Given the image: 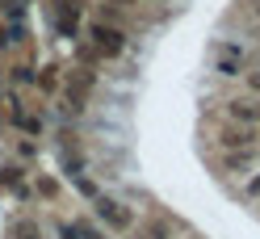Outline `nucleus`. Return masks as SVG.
<instances>
[{"instance_id":"14","label":"nucleus","mask_w":260,"mask_h":239,"mask_svg":"<svg viewBox=\"0 0 260 239\" xmlns=\"http://www.w3.org/2000/svg\"><path fill=\"white\" fill-rule=\"evenodd\" d=\"M9 231L17 235V239H38V222H29V218H17Z\"/></svg>"},{"instance_id":"7","label":"nucleus","mask_w":260,"mask_h":239,"mask_svg":"<svg viewBox=\"0 0 260 239\" xmlns=\"http://www.w3.org/2000/svg\"><path fill=\"white\" fill-rule=\"evenodd\" d=\"M252 143H260V139H256V130H248V126H231V122H226L222 130H218V147H222V151L252 147Z\"/></svg>"},{"instance_id":"17","label":"nucleus","mask_w":260,"mask_h":239,"mask_svg":"<svg viewBox=\"0 0 260 239\" xmlns=\"http://www.w3.org/2000/svg\"><path fill=\"white\" fill-rule=\"evenodd\" d=\"M38 193H42V197H55V193H59V185H55L51 177H38Z\"/></svg>"},{"instance_id":"20","label":"nucleus","mask_w":260,"mask_h":239,"mask_svg":"<svg viewBox=\"0 0 260 239\" xmlns=\"http://www.w3.org/2000/svg\"><path fill=\"white\" fill-rule=\"evenodd\" d=\"M0 84H5V67H0Z\"/></svg>"},{"instance_id":"9","label":"nucleus","mask_w":260,"mask_h":239,"mask_svg":"<svg viewBox=\"0 0 260 239\" xmlns=\"http://www.w3.org/2000/svg\"><path fill=\"white\" fill-rule=\"evenodd\" d=\"M5 80L25 88V84H34V67H29V63H13V67H5Z\"/></svg>"},{"instance_id":"13","label":"nucleus","mask_w":260,"mask_h":239,"mask_svg":"<svg viewBox=\"0 0 260 239\" xmlns=\"http://www.w3.org/2000/svg\"><path fill=\"white\" fill-rule=\"evenodd\" d=\"M13 126H21L25 134H42V118H38V114H25V109L13 118Z\"/></svg>"},{"instance_id":"8","label":"nucleus","mask_w":260,"mask_h":239,"mask_svg":"<svg viewBox=\"0 0 260 239\" xmlns=\"http://www.w3.org/2000/svg\"><path fill=\"white\" fill-rule=\"evenodd\" d=\"M130 239H172V227H168L164 218H151V222H139Z\"/></svg>"},{"instance_id":"10","label":"nucleus","mask_w":260,"mask_h":239,"mask_svg":"<svg viewBox=\"0 0 260 239\" xmlns=\"http://www.w3.org/2000/svg\"><path fill=\"white\" fill-rule=\"evenodd\" d=\"M21 42H25V25H21V21L0 25V46H21Z\"/></svg>"},{"instance_id":"19","label":"nucleus","mask_w":260,"mask_h":239,"mask_svg":"<svg viewBox=\"0 0 260 239\" xmlns=\"http://www.w3.org/2000/svg\"><path fill=\"white\" fill-rule=\"evenodd\" d=\"M105 5H113V9H126V5H135V0H105Z\"/></svg>"},{"instance_id":"15","label":"nucleus","mask_w":260,"mask_h":239,"mask_svg":"<svg viewBox=\"0 0 260 239\" xmlns=\"http://www.w3.org/2000/svg\"><path fill=\"white\" fill-rule=\"evenodd\" d=\"M0 181H5V185H13V189H21V168H17V164L0 168Z\"/></svg>"},{"instance_id":"16","label":"nucleus","mask_w":260,"mask_h":239,"mask_svg":"<svg viewBox=\"0 0 260 239\" xmlns=\"http://www.w3.org/2000/svg\"><path fill=\"white\" fill-rule=\"evenodd\" d=\"M243 84H248V92H252V97H260V67L243 72Z\"/></svg>"},{"instance_id":"4","label":"nucleus","mask_w":260,"mask_h":239,"mask_svg":"<svg viewBox=\"0 0 260 239\" xmlns=\"http://www.w3.org/2000/svg\"><path fill=\"white\" fill-rule=\"evenodd\" d=\"M214 72H218V76H226V80H239L243 72H248V55H243V46L222 42L218 51H214Z\"/></svg>"},{"instance_id":"12","label":"nucleus","mask_w":260,"mask_h":239,"mask_svg":"<svg viewBox=\"0 0 260 239\" xmlns=\"http://www.w3.org/2000/svg\"><path fill=\"white\" fill-rule=\"evenodd\" d=\"M34 84H38L42 92H55V88H59V67H38V72H34Z\"/></svg>"},{"instance_id":"6","label":"nucleus","mask_w":260,"mask_h":239,"mask_svg":"<svg viewBox=\"0 0 260 239\" xmlns=\"http://www.w3.org/2000/svg\"><path fill=\"white\" fill-rule=\"evenodd\" d=\"M96 218L105 222V227H118V231H126V227H135V210L130 206H122V201H113V197H96Z\"/></svg>"},{"instance_id":"18","label":"nucleus","mask_w":260,"mask_h":239,"mask_svg":"<svg viewBox=\"0 0 260 239\" xmlns=\"http://www.w3.org/2000/svg\"><path fill=\"white\" fill-rule=\"evenodd\" d=\"M63 239H80V235H76V227H72V222H68V227H63Z\"/></svg>"},{"instance_id":"1","label":"nucleus","mask_w":260,"mask_h":239,"mask_svg":"<svg viewBox=\"0 0 260 239\" xmlns=\"http://www.w3.org/2000/svg\"><path fill=\"white\" fill-rule=\"evenodd\" d=\"M88 46H92L96 59H118L126 51V34L118 25H109V21H92L88 25Z\"/></svg>"},{"instance_id":"5","label":"nucleus","mask_w":260,"mask_h":239,"mask_svg":"<svg viewBox=\"0 0 260 239\" xmlns=\"http://www.w3.org/2000/svg\"><path fill=\"white\" fill-rule=\"evenodd\" d=\"M80 13H84L80 0H55V5H51V17H55L59 38H76L80 34Z\"/></svg>"},{"instance_id":"2","label":"nucleus","mask_w":260,"mask_h":239,"mask_svg":"<svg viewBox=\"0 0 260 239\" xmlns=\"http://www.w3.org/2000/svg\"><path fill=\"white\" fill-rule=\"evenodd\" d=\"M218 164H222V172H231V177H248V172L260 168V143H252V147H235V151H222Z\"/></svg>"},{"instance_id":"3","label":"nucleus","mask_w":260,"mask_h":239,"mask_svg":"<svg viewBox=\"0 0 260 239\" xmlns=\"http://www.w3.org/2000/svg\"><path fill=\"white\" fill-rule=\"evenodd\" d=\"M222 118L231 126H248V130H260V97H235L226 101Z\"/></svg>"},{"instance_id":"11","label":"nucleus","mask_w":260,"mask_h":239,"mask_svg":"<svg viewBox=\"0 0 260 239\" xmlns=\"http://www.w3.org/2000/svg\"><path fill=\"white\" fill-rule=\"evenodd\" d=\"M239 197H243V201H260V168L243 177V185H239Z\"/></svg>"}]
</instances>
